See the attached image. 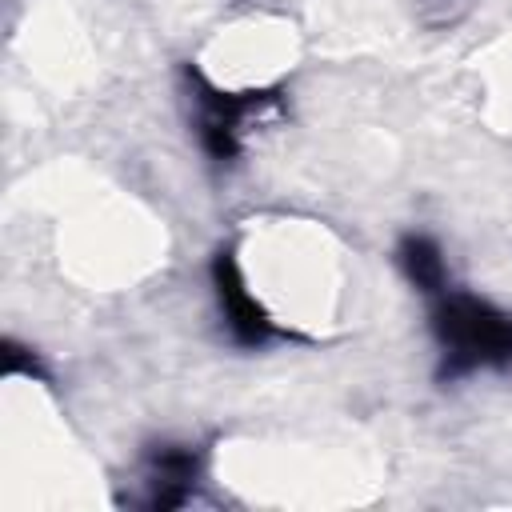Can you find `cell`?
<instances>
[{
    "label": "cell",
    "instance_id": "obj_6",
    "mask_svg": "<svg viewBox=\"0 0 512 512\" xmlns=\"http://www.w3.org/2000/svg\"><path fill=\"white\" fill-rule=\"evenodd\" d=\"M0 368H4V376H44V368H40V360H36V352L32 348H24V344H16L12 336L0 344Z\"/></svg>",
    "mask_w": 512,
    "mask_h": 512
},
{
    "label": "cell",
    "instance_id": "obj_4",
    "mask_svg": "<svg viewBox=\"0 0 512 512\" xmlns=\"http://www.w3.org/2000/svg\"><path fill=\"white\" fill-rule=\"evenodd\" d=\"M200 480V452L180 440H160L144 452V504L156 512H172L188 504Z\"/></svg>",
    "mask_w": 512,
    "mask_h": 512
},
{
    "label": "cell",
    "instance_id": "obj_2",
    "mask_svg": "<svg viewBox=\"0 0 512 512\" xmlns=\"http://www.w3.org/2000/svg\"><path fill=\"white\" fill-rule=\"evenodd\" d=\"M184 88L196 104V140L212 164H236L244 152V124L276 104V92L268 88H248V92H228L212 84L196 64H184Z\"/></svg>",
    "mask_w": 512,
    "mask_h": 512
},
{
    "label": "cell",
    "instance_id": "obj_5",
    "mask_svg": "<svg viewBox=\"0 0 512 512\" xmlns=\"http://www.w3.org/2000/svg\"><path fill=\"white\" fill-rule=\"evenodd\" d=\"M396 268L428 300L440 296V292H448V264H444L440 244L428 232H404L396 240Z\"/></svg>",
    "mask_w": 512,
    "mask_h": 512
},
{
    "label": "cell",
    "instance_id": "obj_3",
    "mask_svg": "<svg viewBox=\"0 0 512 512\" xmlns=\"http://www.w3.org/2000/svg\"><path fill=\"white\" fill-rule=\"evenodd\" d=\"M208 276H212V296H216V308H220V324H224L232 344L256 352V348H268L272 340L284 336V328L272 320V312L252 296L232 244L216 248L212 264H208Z\"/></svg>",
    "mask_w": 512,
    "mask_h": 512
},
{
    "label": "cell",
    "instance_id": "obj_1",
    "mask_svg": "<svg viewBox=\"0 0 512 512\" xmlns=\"http://www.w3.org/2000/svg\"><path fill=\"white\" fill-rule=\"evenodd\" d=\"M428 332L436 340V380L452 384L476 372L512 368V312L476 296V292H440L432 296Z\"/></svg>",
    "mask_w": 512,
    "mask_h": 512
}]
</instances>
